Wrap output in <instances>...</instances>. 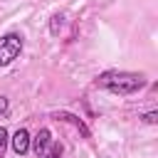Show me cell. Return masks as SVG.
<instances>
[{"mask_svg":"<svg viewBox=\"0 0 158 158\" xmlns=\"http://www.w3.org/2000/svg\"><path fill=\"white\" fill-rule=\"evenodd\" d=\"M62 27H64V15L54 12V15H52V20H49V35H52V37H57V35L62 32Z\"/></svg>","mask_w":158,"mask_h":158,"instance_id":"8992f818","label":"cell"},{"mask_svg":"<svg viewBox=\"0 0 158 158\" xmlns=\"http://www.w3.org/2000/svg\"><path fill=\"white\" fill-rule=\"evenodd\" d=\"M138 118H141L143 123H151V126H156V123H158V111H156V109H153V111H146V114H141Z\"/></svg>","mask_w":158,"mask_h":158,"instance_id":"ba28073f","label":"cell"},{"mask_svg":"<svg viewBox=\"0 0 158 158\" xmlns=\"http://www.w3.org/2000/svg\"><path fill=\"white\" fill-rule=\"evenodd\" d=\"M7 111H10V101H7V99L0 94V116H5Z\"/></svg>","mask_w":158,"mask_h":158,"instance_id":"9c48e42d","label":"cell"},{"mask_svg":"<svg viewBox=\"0 0 158 158\" xmlns=\"http://www.w3.org/2000/svg\"><path fill=\"white\" fill-rule=\"evenodd\" d=\"M96 89H104L116 96H131L138 94L146 86V77L141 72H126V69H106L94 79Z\"/></svg>","mask_w":158,"mask_h":158,"instance_id":"6da1fadb","label":"cell"},{"mask_svg":"<svg viewBox=\"0 0 158 158\" xmlns=\"http://www.w3.org/2000/svg\"><path fill=\"white\" fill-rule=\"evenodd\" d=\"M30 143H32V138H30V131L27 128H17L12 133V138H10V148L17 156H27L30 153Z\"/></svg>","mask_w":158,"mask_h":158,"instance_id":"277c9868","label":"cell"},{"mask_svg":"<svg viewBox=\"0 0 158 158\" xmlns=\"http://www.w3.org/2000/svg\"><path fill=\"white\" fill-rule=\"evenodd\" d=\"M25 49V37L20 32H5L0 35V69L10 67L15 59H20Z\"/></svg>","mask_w":158,"mask_h":158,"instance_id":"7a4b0ae2","label":"cell"},{"mask_svg":"<svg viewBox=\"0 0 158 158\" xmlns=\"http://www.w3.org/2000/svg\"><path fill=\"white\" fill-rule=\"evenodd\" d=\"M52 118H57V121H67V123H72V126H74V128H77L84 138H91L89 126H86V123L77 116V114H72V111H54V114H52Z\"/></svg>","mask_w":158,"mask_h":158,"instance_id":"5b68a950","label":"cell"},{"mask_svg":"<svg viewBox=\"0 0 158 158\" xmlns=\"http://www.w3.org/2000/svg\"><path fill=\"white\" fill-rule=\"evenodd\" d=\"M7 146H10V133H7V128H5V126H0V158H5Z\"/></svg>","mask_w":158,"mask_h":158,"instance_id":"52a82bcc","label":"cell"},{"mask_svg":"<svg viewBox=\"0 0 158 158\" xmlns=\"http://www.w3.org/2000/svg\"><path fill=\"white\" fill-rule=\"evenodd\" d=\"M30 148L37 153V158H62V153H64V146L52 138L49 128H40V133L32 138Z\"/></svg>","mask_w":158,"mask_h":158,"instance_id":"3957f363","label":"cell"}]
</instances>
